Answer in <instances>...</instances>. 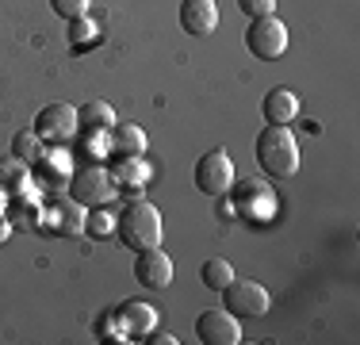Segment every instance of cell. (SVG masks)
<instances>
[{
	"mask_svg": "<svg viewBox=\"0 0 360 345\" xmlns=\"http://www.w3.org/2000/svg\"><path fill=\"white\" fill-rule=\"evenodd\" d=\"M261 115H264V123H291V119L299 115V96L291 89H272V92H264V100H261Z\"/></svg>",
	"mask_w": 360,
	"mask_h": 345,
	"instance_id": "5bb4252c",
	"label": "cell"
},
{
	"mask_svg": "<svg viewBox=\"0 0 360 345\" xmlns=\"http://www.w3.org/2000/svg\"><path fill=\"white\" fill-rule=\"evenodd\" d=\"M219 296H222V307L234 310L238 318H261V315H269V307H272L269 288L257 284V280H245V276H234Z\"/></svg>",
	"mask_w": 360,
	"mask_h": 345,
	"instance_id": "277c9868",
	"label": "cell"
},
{
	"mask_svg": "<svg viewBox=\"0 0 360 345\" xmlns=\"http://www.w3.org/2000/svg\"><path fill=\"white\" fill-rule=\"evenodd\" d=\"M100 42V23L92 15H77L70 20V46L73 50H84V46H96Z\"/></svg>",
	"mask_w": 360,
	"mask_h": 345,
	"instance_id": "44dd1931",
	"label": "cell"
},
{
	"mask_svg": "<svg viewBox=\"0 0 360 345\" xmlns=\"http://www.w3.org/2000/svg\"><path fill=\"white\" fill-rule=\"evenodd\" d=\"M12 153H15L20 161H27V165H35L42 153H46V142L39 138L35 127H27V131H20V134L12 138Z\"/></svg>",
	"mask_w": 360,
	"mask_h": 345,
	"instance_id": "ffe728a7",
	"label": "cell"
},
{
	"mask_svg": "<svg viewBox=\"0 0 360 345\" xmlns=\"http://www.w3.org/2000/svg\"><path fill=\"white\" fill-rule=\"evenodd\" d=\"M257 165L276 180L299 172V142L288 123H264V131L257 134Z\"/></svg>",
	"mask_w": 360,
	"mask_h": 345,
	"instance_id": "7a4b0ae2",
	"label": "cell"
},
{
	"mask_svg": "<svg viewBox=\"0 0 360 345\" xmlns=\"http://www.w3.org/2000/svg\"><path fill=\"white\" fill-rule=\"evenodd\" d=\"M150 341H153V345H176V338H173V334H153Z\"/></svg>",
	"mask_w": 360,
	"mask_h": 345,
	"instance_id": "484cf974",
	"label": "cell"
},
{
	"mask_svg": "<svg viewBox=\"0 0 360 345\" xmlns=\"http://www.w3.org/2000/svg\"><path fill=\"white\" fill-rule=\"evenodd\" d=\"M238 8L250 20H257V15H276V0H238Z\"/></svg>",
	"mask_w": 360,
	"mask_h": 345,
	"instance_id": "cb8c5ba5",
	"label": "cell"
},
{
	"mask_svg": "<svg viewBox=\"0 0 360 345\" xmlns=\"http://www.w3.org/2000/svg\"><path fill=\"white\" fill-rule=\"evenodd\" d=\"M200 280H203V288H207V291H222L230 280H234V265H230L226 257H211V261H203Z\"/></svg>",
	"mask_w": 360,
	"mask_h": 345,
	"instance_id": "d6986e66",
	"label": "cell"
},
{
	"mask_svg": "<svg viewBox=\"0 0 360 345\" xmlns=\"http://www.w3.org/2000/svg\"><path fill=\"white\" fill-rule=\"evenodd\" d=\"M70 196L84 207H108L119 196V184L104 165H84V169H73Z\"/></svg>",
	"mask_w": 360,
	"mask_h": 345,
	"instance_id": "3957f363",
	"label": "cell"
},
{
	"mask_svg": "<svg viewBox=\"0 0 360 345\" xmlns=\"http://www.w3.org/2000/svg\"><path fill=\"white\" fill-rule=\"evenodd\" d=\"M134 280L150 291H161L173 284V257L165 253L161 246H150V249H139L134 253Z\"/></svg>",
	"mask_w": 360,
	"mask_h": 345,
	"instance_id": "9c48e42d",
	"label": "cell"
},
{
	"mask_svg": "<svg viewBox=\"0 0 360 345\" xmlns=\"http://www.w3.org/2000/svg\"><path fill=\"white\" fill-rule=\"evenodd\" d=\"M108 150L115 158H146V131L139 123H111L108 127Z\"/></svg>",
	"mask_w": 360,
	"mask_h": 345,
	"instance_id": "4fadbf2b",
	"label": "cell"
},
{
	"mask_svg": "<svg viewBox=\"0 0 360 345\" xmlns=\"http://www.w3.org/2000/svg\"><path fill=\"white\" fill-rule=\"evenodd\" d=\"M31 188V165L20 161L15 153L0 158V192L4 196H15V192H27Z\"/></svg>",
	"mask_w": 360,
	"mask_h": 345,
	"instance_id": "e0dca14e",
	"label": "cell"
},
{
	"mask_svg": "<svg viewBox=\"0 0 360 345\" xmlns=\"http://www.w3.org/2000/svg\"><path fill=\"white\" fill-rule=\"evenodd\" d=\"M192 180H195V188H200L203 196H226L230 188H234V161H230V153L222 150V146L200 153Z\"/></svg>",
	"mask_w": 360,
	"mask_h": 345,
	"instance_id": "5b68a950",
	"label": "cell"
},
{
	"mask_svg": "<svg viewBox=\"0 0 360 345\" xmlns=\"http://www.w3.org/2000/svg\"><path fill=\"white\" fill-rule=\"evenodd\" d=\"M8 234H12V222H8V196L0 192V246L8 242Z\"/></svg>",
	"mask_w": 360,
	"mask_h": 345,
	"instance_id": "d4e9b609",
	"label": "cell"
},
{
	"mask_svg": "<svg viewBox=\"0 0 360 345\" xmlns=\"http://www.w3.org/2000/svg\"><path fill=\"white\" fill-rule=\"evenodd\" d=\"M35 131H39L42 142H54V146L70 142V138L81 131V123H77V108H73V104H65V100L46 104V108L35 115Z\"/></svg>",
	"mask_w": 360,
	"mask_h": 345,
	"instance_id": "ba28073f",
	"label": "cell"
},
{
	"mask_svg": "<svg viewBox=\"0 0 360 345\" xmlns=\"http://www.w3.org/2000/svg\"><path fill=\"white\" fill-rule=\"evenodd\" d=\"M84 230L96 234V238H111V234H115V211H108V207H89Z\"/></svg>",
	"mask_w": 360,
	"mask_h": 345,
	"instance_id": "7402d4cb",
	"label": "cell"
},
{
	"mask_svg": "<svg viewBox=\"0 0 360 345\" xmlns=\"http://www.w3.org/2000/svg\"><path fill=\"white\" fill-rule=\"evenodd\" d=\"M73 169H70V153H42V158L31 165V184L42 188V192H58L62 184H70Z\"/></svg>",
	"mask_w": 360,
	"mask_h": 345,
	"instance_id": "7c38bea8",
	"label": "cell"
},
{
	"mask_svg": "<svg viewBox=\"0 0 360 345\" xmlns=\"http://www.w3.org/2000/svg\"><path fill=\"white\" fill-rule=\"evenodd\" d=\"M84 219H89V207L77 203L73 196H70V200H62L54 211H50V227H54L58 234H65V238L84 234Z\"/></svg>",
	"mask_w": 360,
	"mask_h": 345,
	"instance_id": "2e32d148",
	"label": "cell"
},
{
	"mask_svg": "<svg viewBox=\"0 0 360 345\" xmlns=\"http://www.w3.org/2000/svg\"><path fill=\"white\" fill-rule=\"evenodd\" d=\"M50 8H54L62 20H77V15H89L92 0H50Z\"/></svg>",
	"mask_w": 360,
	"mask_h": 345,
	"instance_id": "603a6c76",
	"label": "cell"
},
{
	"mask_svg": "<svg viewBox=\"0 0 360 345\" xmlns=\"http://www.w3.org/2000/svg\"><path fill=\"white\" fill-rule=\"evenodd\" d=\"M77 123L84 127V131H108L111 123H115V111H111L108 100H89L77 108Z\"/></svg>",
	"mask_w": 360,
	"mask_h": 345,
	"instance_id": "ac0fdd59",
	"label": "cell"
},
{
	"mask_svg": "<svg viewBox=\"0 0 360 345\" xmlns=\"http://www.w3.org/2000/svg\"><path fill=\"white\" fill-rule=\"evenodd\" d=\"M245 50L261 62H276L288 50V27L276 20V15H257L245 27Z\"/></svg>",
	"mask_w": 360,
	"mask_h": 345,
	"instance_id": "8992f818",
	"label": "cell"
},
{
	"mask_svg": "<svg viewBox=\"0 0 360 345\" xmlns=\"http://www.w3.org/2000/svg\"><path fill=\"white\" fill-rule=\"evenodd\" d=\"M180 27L195 39H207L219 27V4L215 0H180Z\"/></svg>",
	"mask_w": 360,
	"mask_h": 345,
	"instance_id": "8fae6325",
	"label": "cell"
},
{
	"mask_svg": "<svg viewBox=\"0 0 360 345\" xmlns=\"http://www.w3.org/2000/svg\"><path fill=\"white\" fill-rule=\"evenodd\" d=\"M115 326L127 341H139V338H150L153 326H158V307L142 303V299H127V303L115 307Z\"/></svg>",
	"mask_w": 360,
	"mask_h": 345,
	"instance_id": "30bf717a",
	"label": "cell"
},
{
	"mask_svg": "<svg viewBox=\"0 0 360 345\" xmlns=\"http://www.w3.org/2000/svg\"><path fill=\"white\" fill-rule=\"evenodd\" d=\"M115 234L127 249H150V246H161L165 238V222H161V211L153 207L150 200L142 196H131L123 203V211H115Z\"/></svg>",
	"mask_w": 360,
	"mask_h": 345,
	"instance_id": "6da1fadb",
	"label": "cell"
},
{
	"mask_svg": "<svg viewBox=\"0 0 360 345\" xmlns=\"http://www.w3.org/2000/svg\"><path fill=\"white\" fill-rule=\"evenodd\" d=\"M195 338L203 345H238L242 341V318L226 307H211L195 318Z\"/></svg>",
	"mask_w": 360,
	"mask_h": 345,
	"instance_id": "52a82bcc",
	"label": "cell"
},
{
	"mask_svg": "<svg viewBox=\"0 0 360 345\" xmlns=\"http://www.w3.org/2000/svg\"><path fill=\"white\" fill-rule=\"evenodd\" d=\"M111 177H115L119 192L142 196V188L150 184V165H146V158H119L115 169H111Z\"/></svg>",
	"mask_w": 360,
	"mask_h": 345,
	"instance_id": "9a60e30c",
	"label": "cell"
}]
</instances>
